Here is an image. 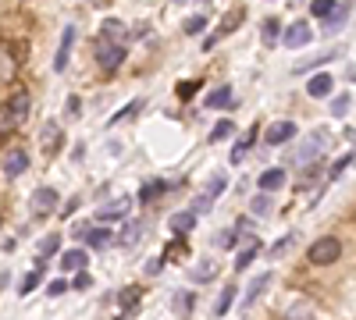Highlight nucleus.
Here are the masks:
<instances>
[{"mask_svg":"<svg viewBox=\"0 0 356 320\" xmlns=\"http://www.w3.org/2000/svg\"><path fill=\"white\" fill-rule=\"evenodd\" d=\"M97 61L104 71H118L125 61V43H111V40L97 36Z\"/></svg>","mask_w":356,"mask_h":320,"instance_id":"nucleus-1","label":"nucleus"},{"mask_svg":"<svg viewBox=\"0 0 356 320\" xmlns=\"http://www.w3.org/2000/svg\"><path fill=\"white\" fill-rule=\"evenodd\" d=\"M310 264H321V267H328V264H335V260H342V242L335 239V235H328V239H317L314 246H310Z\"/></svg>","mask_w":356,"mask_h":320,"instance_id":"nucleus-2","label":"nucleus"},{"mask_svg":"<svg viewBox=\"0 0 356 320\" xmlns=\"http://www.w3.org/2000/svg\"><path fill=\"white\" fill-rule=\"evenodd\" d=\"M282 40H285V50H303L307 43H314V28L307 22H292Z\"/></svg>","mask_w":356,"mask_h":320,"instance_id":"nucleus-3","label":"nucleus"},{"mask_svg":"<svg viewBox=\"0 0 356 320\" xmlns=\"http://www.w3.org/2000/svg\"><path fill=\"white\" fill-rule=\"evenodd\" d=\"M75 235H79V239H82L89 249H107V246H111V239H114L107 228H89V224L75 228Z\"/></svg>","mask_w":356,"mask_h":320,"instance_id":"nucleus-4","label":"nucleus"},{"mask_svg":"<svg viewBox=\"0 0 356 320\" xmlns=\"http://www.w3.org/2000/svg\"><path fill=\"white\" fill-rule=\"evenodd\" d=\"M349 15H353V0H342V4L335 0V8L324 15V33H339V28L349 22Z\"/></svg>","mask_w":356,"mask_h":320,"instance_id":"nucleus-5","label":"nucleus"},{"mask_svg":"<svg viewBox=\"0 0 356 320\" xmlns=\"http://www.w3.org/2000/svg\"><path fill=\"white\" fill-rule=\"evenodd\" d=\"M4 107H8V114H11V121H15V125H22V121L29 118V110H33V100H29V93H25V90H15V93H11V100H8Z\"/></svg>","mask_w":356,"mask_h":320,"instance_id":"nucleus-6","label":"nucleus"},{"mask_svg":"<svg viewBox=\"0 0 356 320\" xmlns=\"http://www.w3.org/2000/svg\"><path fill=\"white\" fill-rule=\"evenodd\" d=\"M54 210H57V192L47 189V185L36 189V192H33V214H36V217H50Z\"/></svg>","mask_w":356,"mask_h":320,"instance_id":"nucleus-7","label":"nucleus"},{"mask_svg":"<svg viewBox=\"0 0 356 320\" xmlns=\"http://www.w3.org/2000/svg\"><path fill=\"white\" fill-rule=\"evenodd\" d=\"M29 171V153L25 150H8L4 153V174H8V178H18V174H25Z\"/></svg>","mask_w":356,"mask_h":320,"instance_id":"nucleus-8","label":"nucleus"},{"mask_svg":"<svg viewBox=\"0 0 356 320\" xmlns=\"http://www.w3.org/2000/svg\"><path fill=\"white\" fill-rule=\"evenodd\" d=\"M72 47H75V28L68 25L61 33V47H57V57H54V71H65L68 68V57H72Z\"/></svg>","mask_w":356,"mask_h":320,"instance_id":"nucleus-9","label":"nucleus"},{"mask_svg":"<svg viewBox=\"0 0 356 320\" xmlns=\"http://www.w3.org/2000/svg\"><path fill=\"white\" fill-rule=\"evenodd\" d=\"M139 303H143V288H139V285H129V288H122V292H118V306H122V317H132Z\"/></svg>","mask_w":356,"mask_h":320,"instance_id":"nucleus-10","label":"nucleus"},{"mask_svg":"<svg viewBox=\"0 0 356 320\" xmlns=\"http://www.w3.org/2000/svg\"><path fill=\"white\" fill-rule=\"evenodd\" d=\"M296 135V121H275L271 128H267V146H282V142H289Z\"/></svg>","mask_w":356,"mask_h":320,"instance_id":"nucleus-11","label":"nucleus"},{"mask_svg":"<svg viewBox=\"0 0 356 320\" xmlns=\"http://www.w3.org/2000/svg\"><path fill=\"white\" fill-rule=\"evenodd\" d=\"M61 139H65L61 125H57V121H47V125H43V135H40V146H43L47 153H57V150H61Z\"/></svg>","mask_w":356,"mask_h":320,"instance_id":"nucleus-12","label":"nucleus"},{"mask_svg":"<svg viewBox=\"0 0 356 320\" xmlns=\"http://www.w3.org/2000/svg\"><path fill=\"white\" fill-rule=\"evenodd\" d=\"M193 228H196V214H193V210H186V214H171V235H175V239H186Z\"/></svg>","mask_w":356,"mask_h":320,"instance_id":"nucleus-13","label":"nucleus"},{"mask_svg":"<svg viewBox=\"0 0 356 320\" xmlns=\"http://www.w3.org/2000/svg\"><path fill=\"white\" fill-rule=\"evenodd\" d=\"M15 71H18V61H15L11 47L0 43V85H8V82L15 78Z\"/></svg>","mask_w":356,"mask_h":320,"instance_id":"nucleus-14","label":"nucleus"},{"mask_svg":"<svg viewBox=\"0 0 356 320\" xmlns=\"http://www.w3.org/2000/svg\"><path fill=\"white\" fill-rule=\"evenodd\" d=\"M243 18H246V11H243V8H239V11H232V18H225V22H221V28H218V33H214L211 40H207V47H214L218 40H225L228 33H235V28L243 25Z\"/></svg>","mask_w":356,"mask_h":320,"instance_id":"nucleus-15","label":"nucleus"},{"mask_svg":"<svg viewBox=\"0 0 356 320\" xmlns=\"http://www.w3.org/2000/svg\"><path fill=\"white\" fill-rule=\"evenodd\" d=\"M332 85H335V82H332V75H324V71H321V75H314V78L307 82V93H310L314 100H324V96L332 93Z\"/></svg>","mask_w":356,"mask_h":320,"instance_id":"nucleus-16","label":"nucleus"},{"mask_svg":"<svg viewBox=\"0 0 356 320\" xmlns=\"http://www.w3.org/2000/svg\"><path fill=\"white\" fill-rule=\"evenodd\" d=\"M129 214V199H114V203H104V207L97 210L100 221H122Z\"/></svg>","mask_w":356,"mask_h":320,"instance_id":"nucleus-17","label":"nucleus"},{"mask_svg":"<svg viewBox=\"0 0 356 320\" xmlns=\"http://www.w3.org/2000/svg\"><path fill=\"white\" fill-rule=\"evenodd\" d=\"M285 178H289L285 167H271V171H264V174H260V189H264V192H275V189L285 185Z\"/></svg>","mask_w":356,"mask_h":320,"instance_id":"nucleus-18","label":"nucleus"},{"mask_svg":"<svg viewBox=\"0 0 356 320\" xmlns=\"http://www.w3.org/2000/svg\"><path fill=\"white\" fill-rule=\"evenodd\" d=\"M100 36L111 40V43H125V25L118 22V18H107V22L100 25Z\"/></svg>","mask_w":356,"mask_h":320,"instance_id":"nucleus-19","label":"nucleus"},{"mask_svg":"<svg viewBox=\"0 0 356 320\" xmlns=\"http://www.w3.org/2000/svg\"><path fill=\"white\" fill-rule=\"evenodd\" d=\"M203 107H211V110H221V107H232V90L228 85H221V90H214L211 96L203 100Z\"/></svg>","mask_w":356,"mask_h":320,"instance_id":"nucleus-20","label":"nucleus"},{"mask_svg":"<svg viewBox=\"0 0 356 320\" xmlns=\"http://www.w3.org/2000/svg\"><path fill=\"white\" fill-rule=\"evenodd\" d=\"M235 299H239V292H235V285H228L225 292L218 296V303H214V317H225V313L235 306Z\"/></svg>","mask_w":356,"mask_h":320,"instance_id":"nucleus-21","label":"nucleus"},{"mask_svg":"<svg viewBox=\"0 0 356 320\" xmlns=\"http://www.w3.org/2000/svg\"><path fill=\"white\" fill-rule=\"evenodd\" d=\"M257 253H260V239H253V242H250V246H246L239 256H235V267H239V271H246V267L253 264V260H257Z\"/></svg>","mask_w":356,"mask_h":320,"instance_id":"nucleus-22","label":"nucleus"},{"mask_svg":"<svg viewBox=\"0 0 356 320\" xmlns=\"http://www.w3.org/2000/svg\"><path fill=\"white\" fill-rule=\"evenodd\" d=\"M61 267H65V271H82V267H86V253H82V249H68V253L61 256Z\"/></svg>","mask_w":356,"mask_h":320,"instance_id":"nucleus-23","label":"nucleus"},{"mask_svg":"<svg viewBox=\"0 0 356 320\" xmlns=\"http://www.w3.org/2000/svg\"><path fill=\"white\" fill-rule=\"evenodd\" d=\"M214 274H218V264H214V260H203L200 267H193V281H200V285H203V281H211Z\"/></svg>","mask_w":356,"mask_h":320,"instance_id":"nucleus-24","label":"nucleus"},{"mask_svg":"<svg viewBox=\"0 0 356 320\" xmlns=\"http://www.w3.org/2000/svg\"><path fill=\"white\" fill-rule=\"evenodd\" d=\"M278 28H282L278 18H267V22H264V47H278V40H282Z\"/></svg>","mask_w":356,"mask_h":320,"instance_id":"nucleus-25","label":"nucleus"},{"mask_svg":"<svg viewBox=\"0 0 356 320\" xmlns=\"http://www.w3.org/2000/svg\"><path fill=\"white\" fill-rule=\"evenodd\" d=\"M203 28H207V18H203V15H193V18L182 22V33H186V36H200Z\"/></svg>","mask_w":356,"mask_h":320,"instance_id":"nucleus-26","label":"nucleus"},{"mask_svg":"<svg viewBox=\"0 0 356 320\" xmlns=\"http://www.w3.org/2000/svg\"><path fill=\"white\" fill-rule=\"evenodd\" d=\"M139 110H143V100H132L129 107H122V110L114 114V118H111V125H122V121H129L132 114H139Z\"/></svg>","mask_w":356,"mask_h":320,"instance_id":"nucleus-27","label":"nucleus"},{"mask_svg":"<svg viewBox=\"0 0 356 320\" xmlns=\"http://www.w3.org/2000/svg\"><path fill=\"white\" fill-rule=\"evenodd\" d=\"M139 231H143L139 224H125V228H122V235H118L114 242H118V246H136V239H139Z\"/></svg>","mask_w":356,"mask_h":320,"instance_id":"nucleus-28","label":"nucleus"},{"mask_svg":"<svg viewBox=\"0 0 356 320\" xmlns=\"http://www.w3.org/2000/svg\"><path fill=\"white\" fill-rule=\"evenodd\" d=\"M267 285H271V274H267V271H264V274H260V278H257V281L250 285V292H246V303H257V296L264 292V288H267Z\"/></svg>","mask_w":356,"mask_h":320,"instance_id":"nucleus-29","label":"nucleus"},{"mask_svg":"<svg viewBox=\"0 0 356 320\" xmlns=\"http://www.w3.org/2000/svg\"><path fill=\"white\" fill-rule=\"evenodd\" d=\"M328 61H335V53H321L317 61H300L292 71H296V75H303V71H310V68H317V65H328Z\"/></svg>","mask_w":356,"mask_h":320,"instance_id":"nucleus-30","label":"nucleus"},{"mask_svg":"<svg viewBox=\"0 0 356 320\" xmlns=\"http://www.w3.org/2000/svg\"><path fill=\"white\" fill-rule=\"evenodd\" d=\"M349 164H353V153H342L335 164H332V171H328V178L335 182V178H342V171H349Z\"/></svg>","mask_w":356,"mask_h":320,"instance_id":"nucleus-31","label":"nucleus"},{"mask_svg":"<svg viewBox=\"0 0 356 320\" xmlns=\"http://www.w3.org/2000/svg\"><path fill=\"white\" fill-rule=\"evenodd\" d=\"M253 139H257V128H250V132H246V135L239 139V146H235V153H232V160H235V164H239V160L246 157V146H250Z\"/></svg>","mask_w":356,"mask_h":320,"instance_id":"nucleus-32","label":"nucleus"},{"mask_svg":"<svg viewBox=\"0 0 356 320\" xmlns=\"http://www.w3.org/2000/svg\"><path fill=\"white\" fill-rule=\"evenodd\" d=\"M164 189H168V182H150V185H143L139 199H143V203H150V199H154V196H161Z\"/></svg>","mask_w":356,"mask_h":320,"instance_id":"nucleus-33","label":"nucleus"},{"mask_svg":"<svg viewBox=\"0 0 356 320\" xmlns=\"http://www.w3.org/2000/svg\"><path fill=\"white\" fill-rule=\"evenodd\" d=\"M57 246H61V231H57V235H47V239L40 242V256H50V253H57Z\"/></svg>","mask_w":356,"mask_h":320,"instance_id":"nucleus-34","label":"nucleus"},{"mask_svg":"<svg viewBox=\"0 0 356 320\" xmlns=\"http://www.w3.org/2000/svg\"><path fill=\"white\" fill-rule=\"evenodd\" d=\"M253 214H257V217H267V214H271V199H267V192H260V196L253 199Z\"/></svg>","mask_w":356,"mask_h":320,"instance_id":"nucleus-35","label":"nucleus"},{"mask_svg":"<svg viewBox=\"0 0 356 320\" xmlns=\"http://www.w3.org/2000/svg\"><path fill=\"white\" fill-rule=\"evenodd\" d=\"M211 207H214V196L207 192V196H200V199L193 203V214H196V217H200V214H211Z\"/></svg>","mask_w":356,"mask_h":320,"instance_id":"nucleus-36","label":"nucleus"},{"mask_svg":"<svg viewBox=\"0 0 356 320\" xmlns=\"http://www.w3.org/2000/svg\"><path fill=\"white\" fill-rule=\"evenodd\" d=\"M335 8V0H314V4H310V11H314V18H324V15H328Z\"/></svg>","mask_w":356,"mask_h":320,"instance_id":"nucleus-37","label":"nucleus"},{"mask_svg":"<svg viewBox=\"0 0 356 320\" xmlns=\"http://www.w3.org/2000/svg\"><path fill=\"white\" fill-rule=\"evenodd\" d=\"M232 128H235V125H232V118H225V121H218V125H214V132H211V139L218 142V139H225V135H232Z\"/></svg>","mask_w":356,"mask_h":320,"instance_id":"nucleus-38","label":"nucleus"},{"mask_svg":"<svg viewBox=\"0 0 356 320\" xmlns=\"http://www.w3.org/2000/svg\"><path fill=\"white\" fill-rule=\"evenodd\" d=\"M349 100H353V96H349V93H342V96L332 103V114H335V118H342V114L349 110Z\"/></svg>","mask_w":356,"mask_h":320,"instance_id":"nucleus-39","label":"nucleus"},{"mask_svg":"<svg viewBox=\"0 0 356 320\" xmlns=\"http://www.w3.org/2000/svg\"><path fill=\"white\" fill-rule=\"evenodd\" d=\"M175 310H178V313H189V310H193V292L178 296V299H175Z\"/></svg>","mask_w":356,"mask_h":320,"instance_id":"nucleus-40","label":"nucleus"},{"mask_svg":"<svg viewBox=\"0 0 356 320\" xmlns=\"http://www.w3.org/2000/svg\"><path fill=\"white\" fill-rule=\"evenodd\" d=\"M218 242H221L225 249H232L235 242H239V231H235V228H232V231H221V235H218Z\"/></svg>","mask_w":356,"mask_h":320,"instance_id":"nucleus-41","label":"nucleus"},{"mask_svg":"<svg viewBox=\"0 0 356 320\" xmlns=\"http://www.w3.org/2000/svg\"><path fill=\"white\" fill-rule=\"evenodd\" d=\"M47 292L57 299V296H65L68 292V281H61V278H57V281H50V288H47Z\"/></svg>","mask_w":356,"mask_h":320,"instance_id":"nucleus-42","label":"nucleus"},{"mask_svg":"<svg viewBox=\"0 0 356 320\" xmlns=\"http://www.w3.org/2000/svg\"><path fill=\"white\" fill-rule=\"evenodd\" d=\"M11 128H18V125L11 121V114H8V107H0V132H11Z\"/></svg>","mask_w":356,"mask_h":320,"instance_id":"nucleus-43","label":"nucleus"},{"mask_svg":"<svg viewBox=\"0 0 356 320\" xmlns=\"http://www.w3.org/2000/svg\"><path fill=\"white\" fill-rule=\"evenodd\" d=\"M196 90H200L196 82H182V85H178V96H182V100H189V96H193Z\"/></svg>","mask_w":356,"mask_h":320,"instance_id":"nucleus-44","label":"nucleus"},{"mask_svg":"<svg viewBox=\"0 0 356 320\" xmlns=\"http://www.w3.org/2000/svg\"><path fill=\"white\" fill-rule=\"evenodd\" d=\"M171 256H186V246H182V239H178L175 246H168V253H164V260H171Z\"/></svg>","mask_w":356,"mask_h":320,"instance_id":"nucleus-45","label":"nucleus"},{"mask_svg":"<svg viewBox=\"0 0 356 320\" xmlns=\"http://www.w3.org/2000/svg\"><path fill=\"white\" fill-rule=\"evenodd\" d=\"M75 288H79V292H86V288H93V278H89V274L82 271V274L75 278Z\"/></svg>","mask_w":356,"mask_h":320,"instance_id":"nucleus-46","label":"nucleus"},{"mask_svg":"<svg viewBox=\"0 0 356 320\" xmlns=\"http://www.w3.org/2000/svg\"><path fill=\"white\" fill-rule=\"evenodd\" d=\"M289 246H292V235H285V239H278V242H275V246H271V253H275V256H278V253H285V249H289Z\"/></svg>","mask_w":356,"mask_h":320,"instance_id":"nucleus-47","label":"nucleus"},{"mask_svg":"<svg viewBox=\"0 0 356 320\" xmlns=\"http://www.w3.org/2000/svg\"><path fill=\"white\" fill-rule=\"evenodd\" d=\"M79 110H82V107H79V96H72V100H68V118H79Z\"/></svg>","mask_w":356,"mask_h":320,"instance_id":"nucleus-48","label":"nucleus"},{"mask_svg":"<svg viewBox=\"0 0 356 320\" xmlns=\"http://www.w3.org/2000/svg\"><path fill=\"white\" fill-rule=\"evenodd\" d=\"M221 189H225V178H221V174H218V178H214V182H211V196H218V192H221Z\"/></svg>","mask_w":356,"mask_h":320,"instance_id":"nucleus-49","label":"nucleus"},{"mask_svg":"<svg viewBox=\"0 0 356 320\" xmlns=\"http://www.w3.org/2000/svg\"><path fill=\"white\" fill-rule=\"evenodd\" d=\"M89 8H97V11H104V8H111V0H89Z\"/></svg>","mask_w":356,"mask_h":320,"instance_id":"nucleus-50","label":"nucleus"},{"mask_svg":"<svg viewBox=\"0 0 356 320\" xmlns=\"http://www.w3.org/2000/svg\"><path fill=\"white\" fill-rule=\"evenodd\" d=\"M175 4H182V0H175Z\"/></svg>","mask_w":356,"mask_h":320,"instance_id":"nucleus-51","label":"nucleus"}]
</instances>
